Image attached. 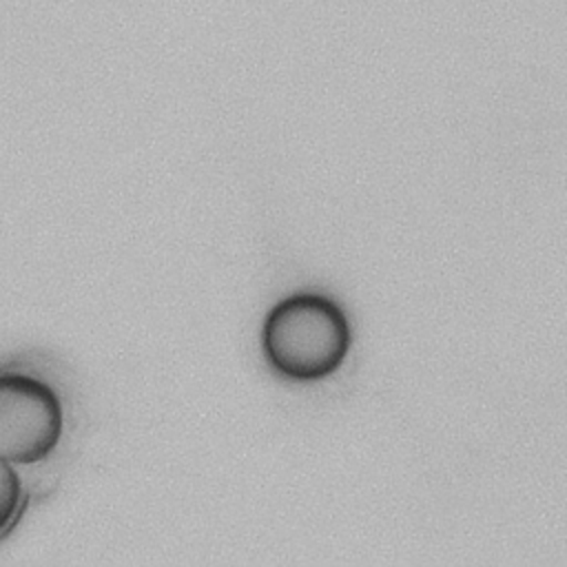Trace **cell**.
Listing matches in <instances>:
<instances>
[{"instance_id":"6da1fadb","label":"cell","mask_w":567,"mask_h":567,"mask_svg":"<svg viewBox=\"0 0 567 567\" xmlns=\"http://www.w3.org/2000/svg\"><path fill=\"white\" fill-rule=\"evenodd\" d=\"M261 350L275 372L295 381L332 374L350 350L346 312L321 295L281 299L264 319Z\"/></svg>"},{"instance_id":"3957f363","label":"cell","mask_w":567,"mask_h":567,"mask_svg":"<svg viewBox=\"0 0 567 567\" xmlns=\"http://www.w3.org/2000/svg\"><path fill=\"white\" fill-rule=\"evenodd\" d=\"M22 503V481L13 463L0 456V534L11 527Z\"/></svg>"},{"instance_id":"7a4b0ae2","label":"cell","mask_w":567,"mask_h":567,"mask_svg":"<svg viewBox=\"0 0 567 567\" xmlns=\"http://www.w3.org/2000/svg\"><path fill=\"white\" fill-rule=\"evenodd\" d=\"M62 430V403L47 381L0 372V456L13 465L38 463L55 450Z\"/></svg>"}]
</instances>
